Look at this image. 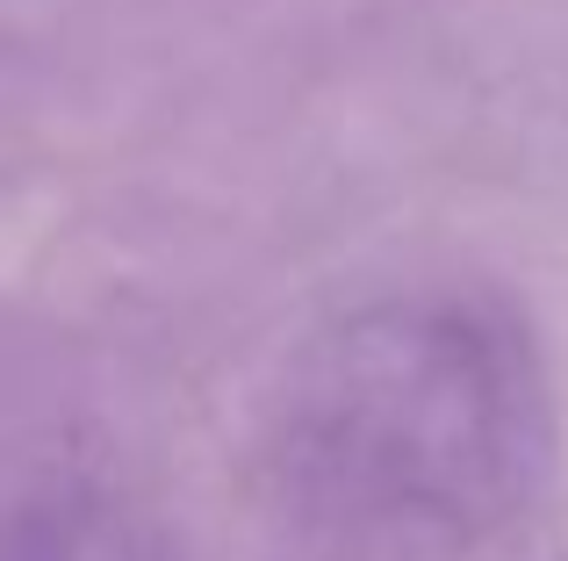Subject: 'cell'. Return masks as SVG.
<instances>
[{
    "mask_svg": "<svg viewBox=\"0 0 568 561\" xmlns=\"http://www.w3.org/2000/svg\"><path fill=\"white\" fill-rule=\"evenodd\" d=\"M504 353L468 317H375L346 332L324 367L317 432L324 461L388 497H454L489 482L504 453Z\"/></svg>",
    "mask_w": 568,
    "mask_h": 561,
    "instance_id": "1",
    "label": "cell"
},
{
    "mask_svg": "<svg viewBox=\"0 0 568 561\" xmlns=\"http://www.w3.org/2000/svg\"><path fill=\"white\" fill-rule=\"evenodd\" d=\"M0 561H152V548L123 511L72 497V504H43L37 519H22Z\"/></svg>",
    "mask_w": 568,
    "mask_h": 561,
    "instance_id": "2",
    "label": "cell"
}]
</instances>
